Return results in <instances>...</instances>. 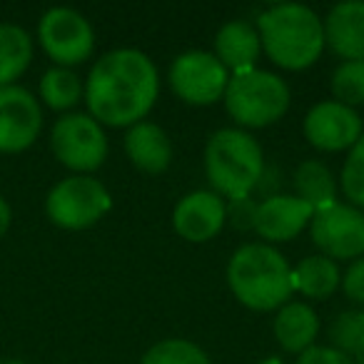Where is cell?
<instances>
[{
	"mask_svg": "<svg viewBox=\"0 0 364 364\" xmlns=\"http://www.w3.org/2000/svg\"><path fill=\"white\" fill-rule=\"evenodd\" d=\"M160 92V75L135 48H117L95 60L85 82L87 115L107 127H132L147 117Z\"/></svg>",
	"mask_w": 364,
	"mask_h": 364,
	"instance_id": "obj_1",
	"label": "cell"
},
{
	"mask_svg": "<svg viewBox=\"0 0 364 364\" xmlns=\"http://www.w3.org/2000/svg\"><path fill=\"white\" fill-rule=\"evenodd\" d=\"M262 53L282 70L312 68L324 53L322 18L299 3H277L257 16Z\"/></svg>",
	"mask_w": 364,
	"mask_h": 364,
	"instance_id": "obj_2",
	"label": "cell"
},
{
	"mask_svg": "<svg viewBox=\"0 0 364 364\" xmlns=\"http://www.w3.org/2000/svg\"><path fill=\"white\" fill-rule=\"evenodd\" d=\"M228 284L235 299L252 312H272L294 292L292 267L267 242H250L235 250L228 262Z\"/></svg>",
	"mask_w": 364,
	"mask_h": 364,
	"instance_id": "obj_3",
	"label": "cell"
},
{
	"mask_svg": "<svg viewBox=\"0 0 364 364\" xmlns=\"http://www.w3.org/2000/svg\"><path fill=\"white\" fill-rule=\"evenodd\" d=\"M205 172L220 198H250L264 175V152L257 137L240 127L213 132L205 145Z\"/></svg>",
	"mask_w": 364,
	"mask_h": 364,
	"instance_id": "obj_4",
	"label": "cell"
},
{
	"mask_svg": "<svg viewBox=\"0 0 364 364\" xmlns=\"http://www.w3.org/2000/svg\"><path fill=\"white\" fill-rule=\"evenodd\" d=\"M225 110L240 125V130H259L282 120L289 110V87L269 70H247L230 75L225 90Z\"/></svg>",
	"mask_w": 364,
	"mask_h": 364,
	"instance_id": "obj_5",
	"label": "cell"
},
{
	"mask_svg": "<svg viewBox=\"0 0 364 364\" xmlns=\"http://www.w3.org/2000/svg\"><path fill=\"white\" fill-rule=\"evenodd\" d=\"M112 198L100 180L90 175L65 177L48 193L46 213L63 230H87L107 215Z\"/></svg>",
	"mask_w": 364,
	"mask_h": 364,
	"instance_id": "obj_6",
	"label": "cell"
},
{
	"mask_svg": "<svg viewBox=\"0 0 364 364\" xmlns=\"http://www.w3.org/2000/svg\"><path fill=\"white\" fill-rule=\"evenodd\" d=\"M50 145L55 157L77 175L97 170L107 157V135L87 112H68L53 125Z\"/></svg>",
	"mask_w": 364,
	"mask_h": 364,
	"instance_id": "obj_7",
	"label": "cell"
},
{
	"mask_svg": "<svg viewBox=\"0 0 364 364\" xmlns=\"http://www.w3.org/2000/svg\"><path fill=\"white\" fill-rule=\"evenodd\" d=\"M170 87L182 102L188 105H215L225 97L230 82V73L208 50H188L172 60Z\"/></svg>",
	"mask_w": 364,
	"mask_h": 364,
	"instance_id": "obj_8",
	"label": "cell"
},
{
	"mask_svg": "<svg viewBox=\"0 0 364 364\" xmlns=\"http://www.w3.org/2000/svg\"><path fill=\"white\" fill-rule=\"evenodd\" d=\"M309 237L329 259H359L364 255V213L349 203L314 210Z\"/></svg>",
	"mask_w": 364,
	"mask_h": 364,
	"instance_id": "obj_9",
	"label": "cell"
},
{
	"mask_svg": "<svg viewBox=\"0 0 364 364\" xmlns=\"http://www.w3.org/2000/svg\"><path fill=\"white\" fill-rule=\"evenodd\" d=\"M38 41L48 58L58 63V68H70L80 65L92 55L95 33L85 16L73 8H50L41 18Z\"/></svg>",
	"mask_w": 364,
	"mask_h": 364,
	"instance_id": "obj_10",
	"label": "cell"
},
{
	"mask_svg": "<svg viewBox=\"0 0 364 364\" xmlns=\"http://www.w3.org/2000/svg\"><path fill=\"white\" fill-rule=\"evenodd\" d=\"M304 137L312 147L322 152L352 150L364 135L362 117L357 110L337 100H322L309 107L302 122Z\"/></svg>",
	"mask_w": 364,
	"mask_h": 364,
	"instance_id": "obj_11",
	"label": "cell"
},
{
	"mask_svg": "<svg viewBox=\"0 0 364 364\" xmlns=\"http://www.w3.org/2000/svg\"><path fill=\"white\" fill-rule=\"evenodd\" d=\"M43 110L38 97L21 85L0 87V152H23L38 140Z\"/></svg>",
	"mask_w": 364,
	"mask_h": 364,
	"instance_id": "obj_12",
	"label": "cell"
},
{
	"mask_svg": "<svg viewBox=\"0 0 364 364\" xmlns=\"http://www.w3.org/2000/svg\"><path fill=\"white\" fill-rule=\"evenodd\" d=\"M228 223V203L213 190H195L172 210V228L182 240L203 245L220 235Z\"/></svg>",
	"mask_w": 364,
	"mask_h": 364,
	"instance_id": "obj_13",
	"label": "cell"
},
{
	"mask_svg": "<svg viewBox=\"0 0 364 364\" xmlns=\"http://www.w3.org/2000/svg\"><path fill=\"white\" fill-rule=\"evenodd\" d=\"M312 215L314 210L297 195H267L262 203H257L252 230L259 240H267V245L289 242L309 228Z\"/></svg>",
	"mask_w": 364,
	"mask_h": 364,
	"instance_id": "obj_14",
	"label": "cell"
},
{
	"mask_svg": "<svg viewBox=\"0 0 364 364\" xmlns=\"http://www.w3.org/2000/svg\"><path fill=\"white\" fill-rule=\"evenodd\" d=\"M324 26V43L342 60H364V0L337 3Z\"/></svg>",
	"mask_w": 364,
	"mask_h": 364,
	"instance_id": "obj_15",
	"label": "cell"
},
{
	"mask_svg": "<svg viewBox=\"0 0 364 364\" xmlns=\"http://www.w3.org/2000/svg\"><path fill=\"white\" fill-rule=\"evenodd\" d=\"M215 58L225 65V70L237 75V73L255 70V63L262 55V43L259 33L247 21H230L215 36Z\"/></svg>",
	"mask_w": 364,
	"mask_h": 364,
	"instance_id": "obj_16",
	"label": "cell"
},
{
	"mask_svg": "<svg viewBox=\"0 0 364 364\" xmlns=\"http://www.w3.org/2000/svg\"><path fill=\"white\" fill-rule=\"evenodd\" d=\"M125 155L145 175H160L172 162V142L157 122L142 120L127 127Z\"/></svg>",
	"mask_w": 364,
	"mask_h": 364,
	"instance_id": "obj_17",
	"label": "cell"
},
{
	"mask_svg": "<svg viewBox=\"0 0 364 364\" xmlns=\"http://www.w3.org/2000/svg\"><path fill=\"white\" fill-rule=\"evenodd\" d=\"M274 339L289 354H302L304 349L314 347L319 334V317L307 302H287L279 307L274 317Z\"/></svg>",
	"mask_w": 364,
	"mask_h": 364,
	"instance_id": "obj_18",
	"label": "cell"
},
{
	"mask_svg": "<svg viewBox=\"0 0 364 364\" xmlns=\"http://www.w3.org/2000/svg\"><path fill=\"white\" fill-rule=\"evenodd\" d=\"M294 292L304 294L307 299H324L342 284V272L337 262L324 255H309L292 267Z\"/></svg>",
	"mask_w": 364,
	"mask_h": 364,
	"instance_id": "obj_19",
	"label": "cell"
},
{
	"mask_svg": "<svg viewBox=\"0 0 364 364\" xmlns=\"http://www.w3.org/2000/svg\"><path fill=\"white\" fill-rule=\"evenodd\" d=\"M294 195L309 205L312 210H322L337 203V177L332 175L324 162L304 160L294 170Z\"/></svg>",
	"mask_w": 364,
	"mask_h": 364,
	"instance_id": "obj_20",
	"label": "cell"
},
{
	"mask_svg": "<svg viewBox=\"0 0 364 364\" xmlns=\"http://www.w3.org/2000/svg\"><path fill=\"white\" fill-rule=\"evenodd\" d=\"M33 60V41L23 28L0 26V87L16 85Z\"/></svg>",
	"mask_w": 364,
	"mask_h": 364,
	"instance_id": "obj_21",
	"label": "cell"
},
{
	"mask_svg": "<svg viewBox=\"0 0 364 364\" xmlns=\"http://www.w3.org/2000/svg\"><path fill=\"white\" fill-rule=\"evenodd\" d=\"M85 95L82 80L70 70V68H50L41 77V100L50 110H70Z\"/></svg>",
	"mask_w": 364,
	"mask_h": 364,
	"instance_id": "obj_22",
	"label": "cell"
},
{
	"mask_svg": "<svg viewBox=\"0 0 364 364\" xmlns=\"http://www.w3.org/2000/svg\"><path fill=\"white\" fill-rule=\"evenodd\" d=\"M140 364H213L200 344L190 339H162L142 354Z\"/></svg>",
	"mask_w": 364,
	"mask_h": 364,
	"instance_id": "obj_23",
	"label": "cell"
},
{
	"mask_svg": "<svg viewBox=\"0 0 364 364\" xmlns=\"http://www.w3.org/2000/svg\"><path fill=\"white\" fill-rule=\"evenodd\" d=\"M334 100L347 107L364 105V60H342L329 80Z\"/></svg>",
	"mask_w": 364,
	"mask_h": 364,
	"instance_id": "obj_24",
	"label": "cell"
},
{
	"mask_svg": "<svg viewBox=\"0 0 364 364\" xmlns=\"http://www.w3.org/2000/svg\"><path fill=\"white\" fill-rule=\"evenodd\" d=\"M339 188H342L347 203L364 213V135L359 137V142L349 150L347 160H344Z\"/></svg>",
	"mask_w": 364,
	"mask_h": 364,
	"instance_id": "obj_25",
	"label": "cell"
},
{
	"mask_svg": "<svg viewBox=\"0 0 364 364\" xmlns=\"http://www.w3.org/2000/svg\"><path fill=\"white\" fill-rule=\"evenodd\" d=\"M362 334H364V312L349 309V312L337 314L334 322L329 324V347L354 357Z\"/></svg>",
	"mask_w": 364,
	"mask_h": 364,
	"instance_id": "obj_26",
	"label": "cell"
},
{
	"mask_svg": "<svg viewBox=\"0 0 364 364\" xmlns=\"http://www.w3.org/2000/svg\"><path fill=\"white\" fill-rule=\"evenodd\" d=\"M255 215H257V203L252 198L228 200V223L237 230H252Z\"/></svg>",
	"mask_w": 364,
	"mask_h": 364,
	"instance_id": "obj_27",
	"label": "cell"
},
{
	"mask_svg": "<svg viewBox=\"0 0 364 364\" xmlns=\"http://www.w3.org/2000/svg\"><path fill=\"white\" fill-rule=\"evenodd\" d=\"M297 364H354V359L349 357V354L339 352V349L334 347H322V344H314V347L304 349L302 354H299Z\"/></svg>",
	"mask_w": 364,
	"mask_h": 364,
	"instance_id": "obj_28",
	"label": "cell"
},
{
	"mask_svg": "<svg viewBox=\"0 0 364 364\" xmlns=\"http://www.w3.org/2000/svg\"><path fill=\"white\" fill-rule=\"evenodd\" d=\"M342 289L352 302L364 307V255L354 259L347 267V272L342 274Z\"/></svg>",
	"mask_w": 364,
	"mask_h": 364,
	"instance_id": "obj_29",
	"label": "cell"
},
{
	"mask_svg": "<svg viewBox=\"0 0 364 364\" xmlns=\"http://www.w3.org/2000/svg\"><path fill=\"white\" fill-rule=\"evenodd\" d=\"M8 228H11V208H8L6 198L0 195V237L8 232Z\"/></svg>",
	"mask_w": 364,
	"mask_h": 364,
	"instance_id": "obj_30",
	"label": "cell"
},
{
	"mask_svg": "<svg viewBox=\"0 0 364 364\" xmlns=\"http://www.w3.org/2000/svg\"><path fill=\"white\" fill-rule=\"evenodd\" d=\"M352 359H354V364H364V334H362V339H359V347Z\"/></svg>",
	"mask_w": 364,
	"mask_h": 364,
	"instance_id": "obj_31",
	"label": "cell"
},
{
	"mask_svg": "<svg viewBox=\"0 0 364 364\" xmlns=\"http://www.w3.org/2000/svg\"><path fill=\"white\" fill-rule=\"evenodd\" d=\"M257 364H284L279 357H267V359H262V362H257Z\"/></svg>",
	"mask_w": 364,
	"mask_h": 364,
	"instance_id": "obj_32",
	"label": "cell"
},
{
	"mask_svg": "<svg viewBox=\"0 0 364 364\" xmlns=\"http://www.w3.org/2000/svg\"><path fill=\"white\" fill-rule=\"evenodd\" d=\"M0 364H26V362H21V359H6V362H0Z\"/></svg>",
	"mask_w": 364,
	"mask_h": 364,
	"instance_id": "obj_33",
	"label": "cell"
}]
</instances>
